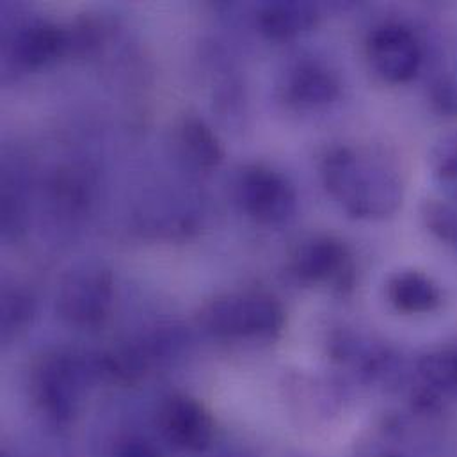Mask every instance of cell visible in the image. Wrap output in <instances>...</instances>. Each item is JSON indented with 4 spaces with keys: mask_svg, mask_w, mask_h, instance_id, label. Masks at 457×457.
<instances>
[{
    "mask_svg": "<svg viewBox=\"0 0 457 457\" xmlns=\"http://www.w3.org/2000/svg\"><path fill=\"white\" fill-rule=\"evenodd\" d=\"M429 102L438 114L449 116V118L457 116L456 84L445 73H438L431 79Z\"/></svg>",
    "mask_w": 457,
    "mask_h": 457,
    "instance_id": "17",
    "label": "cell"
},
{
    "mask_svg": "<svg viewBox=\"0 0 457 457\" xmlns=\"http://www.w3.org/2000/svg\"><path fill=\"white\" fill-rule=\"evenodd\" d=\"M114 457H159V454L146 442L130 440V442L120 445Z\"/></svg>",
    "mask_w": 457,
    "mask_h": 457,
    "instance_id": "19",
    "label": "cell"
},
{
    "mask_svg": "<svg viewBox=\"0 0 457 457\" xmlns=\"http://www.w3.org/2000/svg\"><path fill=\"white\" fill-rule=\"evenodd\" d=\"M70 43V34L64 29L48 21H34L16 32L11 54L16 64L36 70L62 57Z\"/></svg>",
    "mask_w": 457,
    "mask_h": 457,
    "instance_id": "9",
    "label": "cell"
},
{
    "mask_svg": "<svg viewBox=\"0 0 457 457\" xmlns=\"http://www.w3.org/2000/svg\"><path fill=\"white\" fill-rule=\"evenodd\" d=\"M319 21V7L312 2L278 0L260 7L256 25L272 41H288L310 32Z\"/></svg>",
    "mask_w": 457,
    "mask_h": 457,
    "instance_id": "10",
    "label": "cell"
},
{
    "mask_svg": "<svg viewBox=\"0 0 457 457\" xmlns=\"http://www.w3.org/2000/svg\"><path fill=\"white\" fill-rule=\"evenodd\" d=\"M202 322L225 338H272L283 329L285 312L269 294H233L205 306Z\"/></svg>",
    "mask_w": 457,
    "mask_h": 457,
    "instance_id": "2",
    "label": "cell"
},
{
    "mask_svg": "<svg viewBox=\"0 0 457 457\" xmlns=\"http://www.w3.org/2000/svg\"><path fill=\"white\" fill-rule=\"evenodd\" d=\"M390 303L403 313H431L442 304V292L438 285L419 270H403L390 278L388 287Z\"/></svg>",
    "mask_w": 457,
    "mask_h": 457,
    "instance_id": "11",
    "label": "cell"
},
{
    "mask_svg": "<svg viewBox=\"0 0 457 457\" xmlns=\"http://www.w3.org/2000/svg\"><path fill=\"white\" fill-rule=\"evenodd\" d=\"M429 170L445 198L457 204V130L440 136L433 143Z\"/></svg>",
    "mask_w": 457,
    "mask_h": 457,
    "instance_id": "15",
    "label": "cell"
},
{
    "mask_svg": "<svg viewBox=\"0 0 457 457\" xmlns=\"http://www.w3.org/2000/svg\"><path fill=\"white\" fill-rule=\"evenodd\" d=\"M73 385V367L61 356L46 358L36 372L37 397L48 410L55 413H64L70 408Z\"/></svg>",
    "mask_w": 457,
    "mask_h": 457,
    "instance_id": "13",
    "label": "cell"
},
{
    "mask_svg": "<svg viewBox=\"0 0 457 457\" xmlns=\"http://www.w3.org/2000/svg\"><path fill=\"white\" fill-rule=\"evenodd\" d=\"M372 70L390 84L411 82L424 66V45L417 32L399 21L378 25L367 39Z\"/></svg>",
    "mask_w": 457,
    "mask_h": 457,
    "instance_id": "3",
    "label": "cell"
},
{
    "mask_svg": "<svg viewBox=\"0 0 457 457\" xmlns=\"http://www.w3.org/2000/svg\"><path fill=\"white\" fill-rule=\"evenodd\" d=\"M30 315V303L25 295L12 292L4 295V304H2V324L4 331H14L20 328L23 322H27Z\"/></svg>",
    "mask_w": 457,
    "mask_h": 457,
    "instance_id": "18",
    "label": "cell"
},
{
    "mask_svg": "<svg viewBox=\"0 0 457 457\" xmlns=\"http://www.w3.org/2000/svg\"><path fill=\"white\" fill-rule=\"evenodd\" d=\"M326 191L356 220H383L399 211L404 187L385 161L349 146L331 148L320 162Z\"/></svg>",
    "mask_w": 457,
    "mask_h": 457,
    "instance_id": "1",
    "label": "cell"
},
{
    "mask_svg": "<svg viewBox=\"0 0 457 457\" xmlns=\"http://www.w3.org/2000/svg\"><path fill=\"white\" fill-rule=\"evenodd\" d=\"M426 388L435 394L457 395V347H444L424 354L417 363Z\"/></svg>",
    "mask_w": 457,
    "mask_h": 457,
    "instance_id": "14",
    "label": "cell"
},
{
    "mask_svg": "<svg viewBox=\"0 0 457 457\" xmlns=\"http://www.w3.org/2000/svg\"><path fill=\"white\" fill-rule=\"evenodd\" d=\"M420 216L429 233L457 253V204L449 200H426Z\"/></svg>",
    "mask_w": 457,
    "mask_h": 457,
    "instance_id": "16",
    "label": "cell"
},
{
    "mask_svg": "<svg viewBox=\"0 0 457 457\" xmlns=\"http://www.w3.org/2000/svg\"><path fill=\"white\" fill-rule=\"evenodd\" d=\"M456 399H457V395H456Z\"/></svg>",
    "mask_w": 457,
    "mask_h": 457,
    "instance_id": "20",
    "label": "cell"
},
{
    "mask_svg": "<svg viewBox=\"0 0 457 457\" xmlns=\"http://www.w3.org/2000/svg\"><path fill=\"white\" fill-rule=\"evenodd\" d=\"M177 141L184 157L200 170L221 164L225 152L214 130L198 116H186L177 129Z\"/></svg>",
    "mask_w": 457,
    "mask_h": 457,
    "instance_id": "12",
    "label": "cell"
},
{
    "mask_svg": "<svg viewBox=\"0 0 457 457\" xmlns=\"http://www.w3.org/2000/svg\"><path fill=\"white\" fill-rule=\"evenodd\" d=\"M292 270L308 283L342 281L351 272V254L347 245L335 237H310L295 247Z\"/></svg>",
    "mask_w": 457,
    "mask_h": 457,
    "instance_id": "7",
    "label": "cell"
},
{
    "mask_svg": "<svg viewBox=\"0 0 457 457\" xmlns=\"http://www.w3.org/2000/svg\"><path fill=\"white\" fill-rule=\"evenodd\" d=\"M112 297V285L107 272L84 269L73 272L62 285L59 304L66 319L75 324L91 326L100 322Z\"/></svg>",
    "mask_w": 457,
    "mask_h": 457,
    "instance_id": "5",
    "label": "cell"
},
{
    "mask_svg": "<svg viewBox=\"0 0 457 457\" xmlns=\"http://www.w3.org/2000/svg\"><path fill=\"white\" fill-rule=\"evenodd\" d=\"M237 198L249 218L260 225H283L297 209V195L290 180L267 166L245 168L237 182Z\"/></svg>",
    "mask_w": 457,
    "mask_h": 457,
    "instance_id": "4",
    "label": "cell"
},
{
    "mask_svg": "<svg viewBox=\"0 0 457 457\" xmlns=\"http://www.w3.org/2000/svg\"><path fill=\"white\" fill-rule=\"evenodd\" d=\"M161 426L164 435L182 449L204 451L211 445L212 422L202 404L187 395H177L164 404Z\"/></svg>",
    "mask_w": 457,
    "mask_h": 457,
    "instance_id": "8",
    "label": "cell"
},
{
    "mask_svg": "<svg viewBox=\"0 0 457 457\" xmlns=\"http://www.w3.org/2000/svg\"><path fill=\"white\" fill-rule=\"evenodd\" d=\"M340 79L326 64L312 59L295 62L285 75L281 91L288 105L313 111L333 104L340 96Z\"/></svg>",
    "mask_w": 457,
    "mask_h": 457,
    "instance_id": "6",
    "label": "cell"
}]
</instances>
